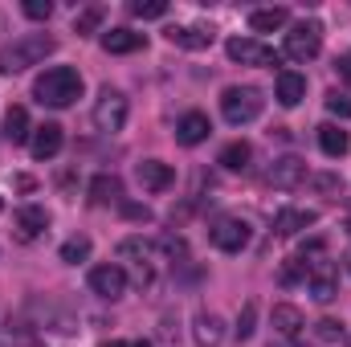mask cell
Masks as SVG:
<instances>
[{
  "label": "cell",
  "instance_id": "1",
  "mask_svg": "<svg viewBox=\"0 0 351 347\" xmlns=\"http://www.w3.org/2000/svg\"><path fill=\"white\" fill-rule=\"evenodd\" d=\"M33 98L41 106H58V110L62 106H74L82 98V74L74 66H53V70H45L33 82Z\"/></svg>",
  "mask_w": 351,
  "mask_h": 347
},
{
  "label": "cell",
  "instance_id": "2",
  "mask_svg": "<svg viewBox=\"0 0 351 347\" xmlns=\"http://www.w3.org/2000/svg\"><path fill=\"white\" fill-rule=\"evenodd\" d=\"M53 49H58V41L49 33H25V37L0 45V74H21V70L45 62Z\"/></svg>",
  "mask_w": 351,
  "mask_h": 347
},
{
  "label": "cell",
  "instance_id": "3",
  "mask_svg": "<svg viewBox=\"0 0 351 347\" xmlns=\"http://www.w3.org/2000/svg\"><path fill=\"white\" fill-rule=\"evenodd\" d=\"M265 98L258 86H229L221 94V115H225V123L229 127H245V123H254L258 115H262Z\"/></svg>",
  "mask_w": 351,
  "mask_h": 347
},
{
  "label": "cell",
  "instance_id": "4",
  "mask_svg": "<svg viewBox=\"0 0 351 347\" xmlns=\"http://www.w3.org/2000/svg\"><path fill=\"white\" fill-rule=\"evenodd\" d=\"M94 127L102 131V135H114V131H123L127 127V94L114 86H102L98 90V98H94Z\"/></svg>",
  "mask_w": 351,
  "mask_h": 347
},
{
  "label": "cell",
  "instance_id": "5",
  "mask_svg": "<svg viewBox=\"0 0 351 347\" xmlns=\"http://www.w3.org/2000/svg\"><path fill=\"white\" fill-rule=\"evenodd\" d=\"M319 45H323V25H319V21H298V25L286 33L282 53H286L290 62H311V58L319 53Z\"/></svg>",
  "mask_w": 351,
  "mask_h": 347
},
{
  "label": "cell",
  "instance_id": "6",
  "mask_svg": "<svg viewBox=\"0 0 351 347\" xmlns=\"http://www.w3.org/2000/svg\"><path fill=\"white\" fill-rule=\"evenodd\" d=\"M225 53L237 66H282V53H274L258 37H229L225 41Z\"/></svg>",
  "mask_w": 351,
  "mask_h": 347
},
{
  "label": "cell",
  "instance_id": "7",
  "mask_svg": "<svg viewBox=\"0 0 351 347\" xmlns=\"http://www.w3.org/2000/svg\"><path fill=\"white\" fill-rule=\"evenodd\" d=\"M208 241L221 250V254H241L250 246V225L241 217H217L208 225Z\"/></svg>",
  "mask_w": 351,
  "mask_h": 347
},
{
  "label": "cell",
  "instance_id": "8",
  "mask_svg": "<svg viewBox=\"0 0 351 347\" xmlns=\"http://www.w3.org/2000/svg\"><path fill=\"white\" fill-rule=\"evenodd\" d=\"M306 286H311L315 302H331L339 294V270H335V261H327V254L306 261Z\"/></svg>",
  "mask_w": 351,
  "mask_h": 347
},
{
  "label": "cell",
  "instance_id": "9",
  "mask_svg": "<svg viewBox=\"0 0 351 347\" xmlns=\"http://www.w3.org/2000/svg\"><path fill=\"white\" fill-rule=\"evenodd\" d=\"M90 290H94L98 298H106V302L123 298V294H127V274H123V265H94V270H90Z\"/></svg>",
  "mask_w": 351,
  "mask_h": 347
},
{
  "label": "cell",
  "instance_id": "10",
  "mask_svg": "<svg viewBox=\"0 0 351 347\" xmlns=\"http://www.w3.org/2000/svg\"><path fill=\"white\" fill-rule=\"evenodd\" d=\"M265 184L269 188H298V184H306V164L298 160V156H282V160H274L269 164V172H265Z\"/></svg>",
  "mask_w": 351,
  "mask_h": 347
},
{
  "label": "cell",
  "instance_id": "11",
  "mask_svg": "<svg viewBox=\"0 0 351 347\" xmlns=\"http://www.w3.org/2000/svg\"><path fill=\"white\" fill-rule=\"evenodd\" d=\"M62 143H66V135H62L58 123H41V127H33V135H29L33 160H53V156L62 152Z\"/></svg>",
  "mask_w": 351,
  "mask_h": 347
},
{
  "label": "cell",
  "instance_id": "12",
  "mask_svg": "<svg viewBox=\"0 0 351 347\" xmlns=\"http://www.w3.org/2000/svg\"><path fill=\"white\" fill-rule=\"evenodd\" d=\"M135 180H139L147 192H168L176 184V168L164 164V160H143V164L135 168Z\"/></svg>",
  "mask_w": 351,
  "mask_h": 347
},
{
  "label": "cell",
  "instance_id": "13",
  "mask_svg": "<svg viewBox=\"0 0 351 347\" xmlns=\"http://www.w3.org/2000/svg\"><path fill=\"white\" fill-rule=\"evenodd\" d=\"M12 229H16V241H37V237L49 229V213L37 208V204H29V208H21V213L12 217Z\"/></svg>",
  "mask_w": 351,
  "mask_h": 347
},
{
  "label": "cell",
  "instance_id": "14",
  "mask_svg": "<svg viewBox=\"0 0 351 347\" xmlns=\"http://www.w3.org/2000/svg\"><path fill=\"white\" fill-rule=\"evenodd\" d=\"M213 135V123H208V115H200V110H188L180 123H176V139L184 143V147H196V143H204Z\"/></svg>",
  "mask_w": 351,
  "mask_h": 347
},
{
  "label": "cell",
  "instance_id": "15",
  "mask_svg": "<svg viewBox=\"0 0 351 347\" xmlns=\"http://www.w3.org/2000/svg\"><path fill=\"white\" fill-rule=\"evenodd\" d=\"M319 217L311 213V208H282L278 217H274V233L278 237H294V233H302V229H311Z\"/></svg>",
  "mask_w": 351,
  "mask_h": 347
},
{
  "label": "cell",
  "instance_id": "16",
  "mask_svg": "<svg viewBox=\"0 0 351 347\" xmlns=\"http://www.w3.org/2000/svg\"><path fill=\"white\" fill-rule=\"evenodd\" d=\"M274 98H278L282 106H298V102L306 98V78H302L298 70H282V74H278V86H274Z\"/></svg>",
  "mask_w": 351,
  "mask_h": 347
},
{
  "label": "cell",
  "instance_id": "17",
  "mask_svg": "<svg viewBox=\"0 0 351 347\" xmlns=\"http://www.w3.org/2000/svg\"><path fill=\"white\" fill-rule=\"evenodd\" d=\"M302 327H306V319H302L298 307H290V302H278V307H274V331H278L282 339H298Z\"/></svg>",
  "mask_w": 351,
  "mask_h": 347
},
{
  "label": "cell",
  "instance_id": "18",
  "mask_svg": "<svg viewBox=\"0 0 351 347\" xmlns=\"http://www.w3.org/2000/svg\"><path fill=\"white\" fill-rule=\"evenodd\" d=\"M319 147H323V156L339 160V156L351 152V135L343 127H335V123H323V127H319Z\"/></svg>",
  "mask_w": 351,
  "mask_h": 347
},
{
  "label": "cell",
  "instance_id": "19",
  "mask_svg": "<svg viewBox=\"0 0 351 347\" xmlns=\"http://www.w3.org/2000/svg\"><path fill=\"white\" fill-rule=\"evenodd\" d=\"M250 160H254V147H250L245 139L225 143V147H221V156H217V164H221L225 172H245V168H250Z\"/></svg>",
  "mask_w": 351,
  "mask_h": 347
},
{
  "label": "cell",
  "instance_id": "20",
  "mask_svg": "<svg viewBox=\"0 0 351 347\" xmlns=\"http://www.w3.org/2000/svg\"><path fill=\"white\" fill-rule=\"evenodd\" d=\"M90 200L94 204H123V180L119 176H94L90 180Z\"/></svg>",
  "mask_w": 351,
  "mask_h": 347
},
{
  "label": "cell",
  "instance_id": "21",
  "mask_svg": "<svg viewBox=\"0 0 351 347\" xmlns=\"http://www.w3.org/2000/svg\"><path fill=\"white\" fill-rule=\"evenodd\" d=\"M196 344L200 347H221V339H225V323H221V315H208V311H200L196 315Z\"/></svg>",
  "mask_w": 351,
  "mask_h": 347
},
{
  "label": "cell",
  "instance_id": "22",
  "mask_svg": "<svg viewBox=\"0 0 351 347\" xmlns=\"http://www.w3.org/2000/svg\"><path fill=\"white\" fill-rule=\"evenodd\" d=\"M102 49L106 53H135V49H143V33H135V29H110V33H102Z\"/></svg>",
  "mask_w": 351,
  "mask_h": 347
},
{
  "label": "cell",
  "instance_id": "23",
  "mask_svg": "<svg viewBox=\"0 0 351 347\" xmlns=\"http://www.w3.org/2000/svg\"><path fill=\"white\" fill-rule=\"evenodd\" d=\"M33 127H29V110L25 106H8L4 110V139L8 143H29Z\"/></svg>",
  "mask_w": 351,
  "mask_h": 347
},
{
  "label": "cell",
  "instance_id": "24",
  "mask_svg": "<svg viewBox=\"0 0 351 347\" xmlns=\"http://www.w3.org/2000/svg\"><path fill=\"white\" fill-rule=\"evenodd\" d=\"M286 21H290L286 8H258V12H250V29L254 33H278V29H286Z\"/></svg>",
  "mask_w": 351,
  "mask_h": 347
},
{
  "label": "cell",
  "instance_id": "25",
  "mask_svg": "<svg viewBox=\"0 0 351 347\" xmlns=\"http://www.w3.org/2000/svg\"><path fill=\"white\" fill-rule=\"evenodd\" d=\"M168 41L180 45V49H204V45H213V33H208V29L188 25V29H168Z\"/></svg>",
  "mask_w": 351,
  "mask_h": 347
},
{
  "label": "cell",
  "instance_id": "26",
  "mask_svg": "<svg viewBox=\"0 0 351 347\" xmlns=\"http://www.w3.org/2000/svg\"><path fill=\"white\" fill-rule=\"evenodd\" d=\"M119 258L135 261V265H152L156 246H152V241H143V237H127V241H119Z\"/></svg>",
  "mask_w": 351,
  "mask_h": 347
},
{
  "label": "cell",
  "instance_id": "27",
  "mask_svg": "<svg viewBox=\"0 0 351 347\" xmlns=\"http://www.w3.org/2000/svg\"><path fill=\"white\" fill-rule=\"evenodd\" d=\"M90 258V237H70L66 246H62V261H70V265H78V261Z\"/></svg>",
  "mask_w": 351,
  "mask_h": 347
},
{
  "label": "cell",
  "instance_id": "28",
  "mask_svg": "<svg viewBox=\"0 0 351 347\" xmlns=\"http://www.w3.org/2000/svg\"><path fill=\"white\" fill-rule=\"evenodd\" d=\"M131 12L143 16V21H160V16H168V4H164V0H135Z\"/></svg>",
  "mask_w": 351,
  "mask_h": 347
},
{
  "label": "cell",
  "instance_id": "29",
  "mask_svg": "<svg viewBox=\"0 0 351 347\" xmlns=\"http://www.w3.org/2000/svg\"><path fill=\"white\" fill-rule=\"evenodd\" d=\"M98 25H102V8H98V4H94V8H82V12L74 16V33H82V37L94 33Z\"/></svg>",
  "mask_w": 351,
  "mask_h": 347
},
{
  "label": "cell",
  "instance_id": "30",
  "mask_svg": "<svg viewBox=\"0 0 351 347\" xmlns=\"http://www.w3.org/2000/svg\"><path fill=\"white\" fill-rule=\"evenodd\" d=\"M254 323H258V302H245L241 315H237V339H250L254 335Z\"/></svg>",
  "mask_w": 351,
  "mask_h": 347
},
{
  "label": "cell",
  "instance_id": "31",
  "mask_svg": "<svg viewBox=\"0 0 351 347\" xmlns=\"http://www.w3.org/2000/svg\"><path fill=\"white\" fill-rule=\"evenodd\" d=\"M306 184H311L315 192H343V180H339V176H331V172H323V176H306Z\"/></svg>",
  "mask_w": 351,
  "mask_h": 347
},
{
  "label": "cell",
  "instance_id": "32",
  "mask_svg": "<svg viewBox=\"0 0 351 347\" xmlns=\"http://www.w3.org/2000/svg\"><path fill=\"white\" fill-rule=\"evenodd\" d=\"M315 327H319L315 335H319L323 344H335V339H343V323H335V319H319Z\"/></svg>",
  "mask_w": 351,
  "mask_h": 347
},
{
  "label": "cell",
  "instance_id": "33",
  "mask_svg": "<svg viewBox=\"0 0 351 347\" xmlns=\"http://www.w3.org/2000/svg\"><path fill=\"white\" fill-rule=\"evenodd\" d=\"M21 8H25V16H29V21H49V12H53V4H49V0H25Z\"/></svg>",
  "mask_w": 351,
  "mask_h": 347
},
{
  "label": "cell",
  "instance_id": "34",
  "mask_svg": "<svg viewBox=\"0 0 351 347\" xmlns=\"http://www.w3.org/2000/svg\"><path fill=\"white\" fill-rule=\"evenodd\" d=\"M327 110H331V115H339V119H351V98L331 90V94H327Z\"/></svg>",
  "mask_w": 351,
  "mask_h": 347
},
{
  "label": "cell",
  "instance_id": "35",
  "mask_svg": "<svg viewBox=\"0 0 351 347\" xmlns=\"http://www.w3.org/2000/svg\"><path fill=\"white\" fill-rule=\"evenodd\" d=\"M339 78H343V82L351 86V49L343 53V58H339Z\"/></svg>",
  "mask_w": 351,
  "mask_h": 347
},
{
  "label": "cell",
  "instance_id": "36",
  "mask_svg": "<svg viewBox=\"0 0 351 347\" xmlns=\"http://www.w3.org/2000/svg\"><path fill=\"white\" fill-rule=\"evenodd\" d=\"M127 217H135V221H152V213L139 208V204H127Z\"/></svg>",
  "mask_w": 351,
  "mask_h": 347
},
{
  "label": "cell",
  "instance_id": "37",
  "mask_svg": "<svg viewBox=\"0 0 351 347\" xmlns=\"http://www.w3.org/2000/svg\"><path fill=\"white\" fill-rule=\"evenodd\" d=\"M98 347H127V344H119V339H106V344H98Z\"/></svg>",
  "mask_w": 351,
  "mask_h": 347
},
{
  "label": "cell",
  "instance_id": "38",
  "mask_svg": "<svg viewBox=\"0 0 351 347\" xmlns=\"http://www.w3.org/2000/svg\"><path fill=\"white\" fill-rule=\"evenodd\" d=\"M127 347H152V344L147 339H135V344H127Z\"/></svg>",
  "mask_w": 351,
  "mask_h": 347
},
{
  "label": "cell",
  "instance_id": "39",
  "mask_svg": "<svg viewBox=\"0 0 351 347\" xmlns=\"http://www.w3.org/2000/svg\"><path fill=\"white\" fill-rule=\"evenodd\" d=\"M0 208H4V200H0Z\"/></svg>",
  "mask_w": 351,
  "mask_h": 347
}]
</instances>
